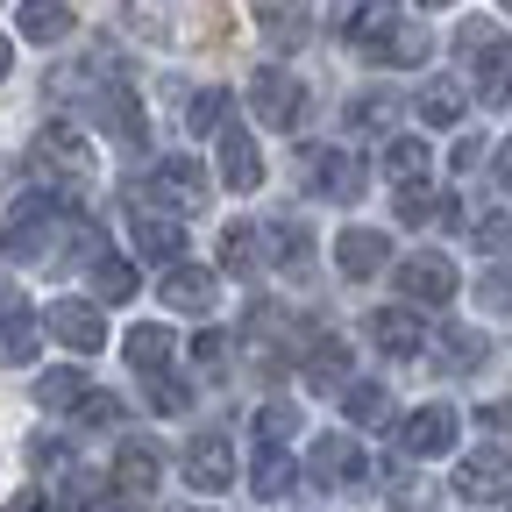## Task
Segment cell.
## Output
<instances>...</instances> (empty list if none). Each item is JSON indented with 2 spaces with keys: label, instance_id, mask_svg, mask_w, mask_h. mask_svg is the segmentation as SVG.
I'll return each mask as SVG.
<instances>
[{
  "label": "cell",
  "instance_id": "1",
  "mask_svg": "<svg viewBox=\"0 0 512 512\" xmlns=\"http://www.w3.org/2000/svg\"><path fill=\"white\" fill-rule=\"evenodd\" d=\"M249 107H256V121H264V128H299V121H306V86L271 64V72L249 79Z\"/></svg>",
  "mask_w": 512,
  "mask_h": 512
},
{
  "label": "cell",
  "instance_id": "2",
  "mask_svg": "<svg viewBox=\"0 0 512 512\" xmlns=\"http://www.w3.org/2000/svg\"><path fill=\"white\" fill-rule=\"evenodd\" d=\"M43 328L72 349V356H100V349H107V320H100L93 299H57V306L43 313Z\"/></svg>",
  "mask_w": 512,
  "mask_h": 512
},
{
  "label": "cell",
  "instance_id": "3",
  "mask_svg": "<svg viewBox=\"0 0 512 512\" xmlns=\"http://www.w3.org/2000/svg\"><path fill=\"white\" fill-rule=\"evenodd\" d=\"M456 434H463V420L448 413V406H420V413H406V420H399V448H406L413 463L448 456V448H456Z\"/></svg>",
  "mask_w": 512,
  "mask_h": 512
},
{
  "label": "cell",
  "instance_id": "4",
  "mask_svg": "<svg viewBox=\"0 0 512 512\" xmlns=\"http://www.w3.org/2000/svg\"><path fill=\"white\" fill-rule=\"evenodd\" d=\"M399 292L413 306H448V299H456V264H448L441 249H420V256L399 264Z\"/></svg>",
  "mask_w": 512,
  "mask_h": 512
},
{
  "label": "cell",
  "instance_id": "5",
  "mask_svg": "<svg viewBox=\"0 0 512 512\" xmlns=\"http://www.w3.org/2000/svg\"><path fill=\"white\" fill-rule=\"evenodd\" d=\"M505 491H512V456H505V448H477V456L456 463V498L491 505V498H505Z\"/></svg>",
  "mask_w": 512,
  "mask_h": 512
},
{
  "label": "cell",
  "instance_id": "6",
  "mask_svg": "<svg viewBox=\"0 0 512 512\" xmlns=\"http://www.w3.org/2000/svg\"><path fill=\"white\" fill-rule=\"evenodd\" d=\"M370 342L392 356V363H413V356L427 349V328H420L413 299H406V306H377V313H370Z\"/></svg>",
  "mask_w": 512,
  "mask_h": 512
},
{
  "label": "cell",
  "instance_id": "7",
  "mask_svg": "<svg viewBox=\"0 0 512 512\" xmlns=\"http://www.w3.org/2000/svg\"><path fill=\"white\" fill-rule=\"evenodd\" d=\"M185 484L200 491V498H214V491L235 484V456H228L221 434H192V441H185Z\"/></svg>",
  "mask_w": 512,
  "mask_h": 512
},
{
  "label": "cell",
  "instance_id": "8",
  "mask_svg": "<svg viewBox=\"0 0 512 512\" xmlns=\"http://www.w3.org/2000/svg\"><path fill=\"white\" fill-rule=\"evenodd\" d=\"M363 157H349V150H306V185L320 192V200H356L363 192Z\"/></svg>",
  "mask_w": 512,
  "mask_h": 512
},
{
  "label": "cell",
  "instance_id": "9",
  "mask_svg": "<svg viewBox=\"0 0 512 512\" xmlns=\"http://www.w3.org/2000/svg\"><path fill=\"white\" fill-rule=\"evenodd\" d=\"M399 0H363V8L342 22V36H349V50H363V57H377L384 64V50H392V36H399Z\"/></svg>",
  "mask_w": 512,
  "mask_h": 512
},
{
  "label": "cell",
  "instance_id": "10",
  "mask_svg": "<svg viewBox=\"0 0 512 512\" xmlns=\"http://www.w3.org/2000/svg\"><path fill=\"white\" fill-rule=\"evenodd\" d=\"M306 470H313L320 484H363V477H370L363 448H356L349 434H320V441H313V456H306Z\"/></svg>",
  "mask_w": 512,
  "mask_h": 512
},
{
  "label": "cell",
  "instance_id": "11",
  "mask_svg": "<svg viewBox=\"0 0 512 512\" xmlns=\"http://www.w3.org/2000/svg\"><path fill=\"white\" fill-rule=\"evenodd\" d=\"M427 349H434L441 370H456V377H470L477 363H491V342H484L477 328H456V320H441V328L427 335Z\"/></svg>",
  "mask_w": 512,
  "mask_h": 512
},
{
  "label": "cell",
  "instance_id": "12",
  "mask_svg": "<svg viewBox=\"0 0 512 512\" xmlns=\"http://www.w3.org/2000/svg\"><path fill=\"white\" fill-rule=\"evenodd\" d=\"M36 157H50L57 171H72V178L93 171V143L79 136L72 121H43V128H36Z\"/></svg>",
  "mask_w": 512,
  "mask_h": 512
},
{
  "label": "cell",
  "instance_id": "13",
  "mask_svg": "<svg viewBox=\"0 0 512 512\" xmlns=\"http://www.w3.org/2000/svg\"><path fill=\"white\" fill-rule=\"evenodd\" d=\"M100 121L114 128V143H128V150L150 143V114H143V100L128 93V86H107V93H100Z\"/></svg>",
  "mask_w": 512,
  "mask_h": 512
},
{
  "label": "cell",
  "instance_id": "14",
  "mask_svg": "<svg viewBox=\"0 0 512 512\" xmlns=\"http://www.w3.org/2000/svg\"><path fill=\"white\" fill-rule=\"evenodd\" d=\"M292 456L278 441H256V463H249V491H256V505H278V498H292Z\"/></svg>",
  "mask_w": 512,
  "mask_h": 512
},
{
  "label": "cell",
  "instance_id": "15",
  "mask_svg": "<svg viewBox=\"0 0 512 512\" xmlns=\"http://www.w3.org/2000/svg\"><path fill=\"white\" fill-rule=\"evenodd\" d=\"M157 299L178 306V313H207V306H221V285H214V271H185V264H171L164 285H157Z\"/></svg>",
  "mask_w": 512,
  "mask_h": 512
},
{
  "label": "cell",
  "instance_id": "16",
  "mask_svg": "<svg viewBox=\"0 0 512 512\" xmlns=\"http://www.w3.org/2000/svg\"><path fill=\"white\" fill-rule=\"evenodd\" d=\"M470 64H477V93H484L491 107H505V100H512V36L477 43V50H470Z\"/></svg>",
  "mask_w": 512,
  "mask_h": 512
},
{
  "label": "cell",
  "instance_id": "17",
  "mask_svg": "<svg viewBox=\"0 0 512 512\" xmlns=\"http://www.w3.org/2000/svg\"><path fill=\"white\" fill-rule=\"evenodd\" d=\"M384 249H392V242H384L377 228H342L335 235V264H342V278H377L384 271Z\"/></svg>",
  "mask_w": 512,
  "mask_h": 512
},
{
  "label": "cell",
  "instance_id": "18",
  "mask_svg": "<svg viewBox=\"0 0 512 512\" xmlns=\"http://www.w3.org/2000/svg\"><path fill=\"white\" fill-rule=\"evenodd\" d=\"M128 228H136V256H150V264H171V256L185 249L178 221L157 214V207H136V214H128Z\"/></svg>",
  "mask_w": 512,
  "mask_h": 512
},
{
  "label": "cell",
  "instance_id": "19",
  "mask_svg": "<svg viewBox=\"0 0 512 512\" xmlns=\"http://www.w3.org/2000/svg\"><path fill=\"white\" fill-rule=\"evenodd\" d=\"M221 178H228V192L264 185V157H256V143L242 136V128H221Z\"/></svg>",
  "mask_w": 512,
  "mask_h": 512
},
{
  "label": "cell",
  "instance_id": "20",
  "mask_svg": "<svg viewBox=\"0 0 512 512\" xmlns=\"http://www.w3.org/2000/svg\"><path fill=\"white\" fill-rule=\"evenodd\" d=\"M399 221H413V228H456L463 221V207H456V192H427V185H399Z\"/></svg>",
  "mask_w": 512,
  "mask_h": 512
},
{
  "label": "cell",
  "instance_id": "21",
  "mask_svg": "<svg viewBox=\"0 0 512 512\" xmlns=\"http://www.w3.org/2000/svg\"><path fill=\"white\" fill-rule=\"evenodd\" d=\"M114 484H121L128 498H150V491L164 484V456H157L150 441H128V448H121V463H114Z\"/></svg>",
  "mask_w": 512,
  "mask_h": 512
},
{
  "label": "cell",
  "instance_id": "22",
  "mask_svg": "<svg viewBox=\"0 0 512 512\" xmlns=\"http://www.w3.org/2000/svg\"><path fill=\"white\" fill-rule=\"evenodd\" d=\"M306 384L313 392H342L349 384V342H335V335H320V342H306Z\"/></svg>",
  "mask_w": 512,
  "mask_h": 512
},
{
  "label": "cell",
  "instance_id": "23",
  "mask_svg": "<svg viewBox=\"0 0 512 512\" xmlns=\"http://www.w3.org/2000/svg\"><path fill=\"white\" fill-rule=\"evenodd\" d=\"M86 392H93V377H86L79 363H57V370L36 377V406H43V413H72Z\"/></svg>",
  "mask_w": 512,
  "mask_h": 512
},
{
  "label": "cell",
  "instance_id": "24",
  "mask_svg": "<svg viewBox=\"0 0 512 512\" xmlns=\"http://www.w3.org/2000/svg\"><path fill=\"white\" fill-rule=\"evenodd\" d=\"M150 185L164 192V200H171V207H200V200H207V171H200V164H192V157H164Z\"/></svg>",
  "mask_w": 512,
  "mask_h": 512
},
{
  "label": "cell",
  "instance_id": "25",
  "mask_svg": "<svg viewBox=\"0 0 512 512\" xmlns=\"http://www.w3.org/2000/svg\"><path fill=\"white\" fill-rule=\"evenodd\" d=\"M15 29H22L29 43H64V36H72V8H64V0H22V8H15Z\"/></svg>",
  "mask_w": 512,
  "mask_h": 512
},
{
  "label": "cell",
  "instance_id": "26",
  "mask_svg": "<svg viewBox=\"0 0 512 512\" xmlns=\"http://www.w3.org/2000/svg\"><path fill=\"white\" fill-rule=\"evenodd\" d=\"M171 356H178L171 328H128V363H136L143 377H164V370H171Z\"/></svg>",
  "mask_w": 512,
  "mask_h": 512
},
{
  "label": "cell",
  "instance_id": "27",
  "mask_svg": "<svg viewBox=\"0 0 512 512\" xmlns=\"http://www.w3.org/2000/svg\"><path fill=\"white\" fill-rule=\"evenodd\" d=\"M264 242H271V264H278L285 278H306V249H313V242H306V228H299V221H271V228H264Z\"/></svg>",
  "mask_w": 512,
  "mask_h": 512
},
{
  "label": "cell",
  "instance_id": "28",
  "mask_svg": "<svg viewBox=\"0 0 512 512\" xmlns=\"http://www.w3.org/2000/svg\"><path fill=\"white\" fill-rule=\"evenodd\" d=\"M256 15L271 22V36L292 50V43H306V22H313V0H256Z\"/></svg>",
  "mask_w": 512,
  "mask_h": 512
},
{
  "label": "cell",
  "instance_id": "29",
  "mask_svg": "<svg viewBox=\"0 0 512 512\" xmlns=\"http://www.w3.org/2000/svg\"><path fill=\"white\" fill-rule=\"evenodd\" d=\"M427 164H434V150H427L420 136H406V143L384 150V178H392V185H420V178H427Z\"/></svg>",
  "mask_w": 512,
  "mask_h": 512
},
{
  "label": "cell",
  "instance_id": "30",
  "mask_svg": "<svg viewBox=\"0 0 512 512\" xmlns=\"http://www.w3.org/2000/svg\"><path fill=\"white\" fill-rule=\"evenodd\" d=\"M342 406H349L356 427H384V420H392V392H384V384H342Z\"/></svg>",
  "mask_w": 512,
  "mask_h": 512
},
{
  "label": "cell",
  "instance_id": "31",
  "mask_svg": "<svg viewBox=\"0 0 512 512\" xmlns=\"http://www.w3.org/2000/svg\"><path fill=\"white\" fill-rule=\"evenodd\" d=\"M93 292H100L107 306L136 299V264H121V256H100V249H93Z\"/></svg>",
  "mask_w": 512,
  "mask_h": 512
},
{
  "label": "cell",
  "instance_id": "32",
  "mask_svg": "<svg viewBox=\"0 0 512 512\" xmlns=\"http://www.w3.org/2000/svg\"><path fill=\"white\" fill-rule=\"evenodd\" d=\"M413 107H420V121H427V128H456V121H463V93L448 86V79L420 86V100H413Z\"/></svg>",
  "mask_w": 512,
  "mask_h": 512
},
{
  "label": "cell",
  "instance_id": "33",
  "mask_svg": "<svg viewBox=\"0 0 512 512\" xmlns=\"http://www.w3.org/2000/svg\"><path fill=\"white\" fill-rule=\"evenodd\" d=\"M221 271H235V278L256 271V228L249 221H228L221 228Z\"/></svg>",
  "mask_w": 512,
  "mask_h": 512
},
{
  "label": "cell",
  "instance_id": "34",
  "mask_svg": "<svg viewBox=\"0 0 512 512\" xmlns=\"http://www.w3.org/2000/svg\"><path fill=\"white\" fill-rule=\"evenodd\" d=\"M36 342H43V335H36V320H29V313H22V299L8 292V363H15V370H22V363H36Z\"/></svg>",
  "mask_w": 512,
  "mask_h": 512
},
{
  "label": "cell",
  "instance_id": "35",
  "mask_svg": "<svg viewBox=\"0 0 512 512\" xmlns=\"http://www.w3.org/2000/svg\"><path fill=\"white\" fill-rule=\"evenodd\" d=\"M185 121L200 128V136H207V128H228V93H221V86H207V93H192Z\"/></svg>",
  "mask_w": 512,
  "mask_h": 512
},
{
  "label": "cell",
  "instance_id": "36",
  "mask_svg": "<svg viewBox=\"0 0 512 512\" xmlns=\"http://www.w3.org/2000/svg\"><path fill=\"white\" fill-rule=\"evenodd\" d=\"M477 249H484V256H512V214H505V207H491V214L477 221Z\"/></svg>",
  "mask_w": 512,
  "mask_h": 512
},
{
  "label": "cell",
  "instance_id": "37",
  "mask_svg": "<svg viewBox=\"0 0 512 512\" xmlns=\"http://www.w3.org/2000/svg\"><path fill=\"white\" fill-rule=\"evenodd\" d=\"M427 57V29L420 22H399V36H392V50H384V64H420Z\"/></svg>",
  "mask_w": 512,
  "mask_h": 512
},
{
  "label": "cell",
  "instance_id": "38",
  "mask_svg": "<svg viewBox=\"0 0 512 512\" xmlns=\"http://www.w3.org/2000/svg\"><path fill=\"white\" fill-rule=\"evenodd\" d=\"M192 363H200V370H228V335L200 328V335H192Z\"/></svg>",
  "mask_w": 512,
  "mask_h": 512
},
{
  "label": "cell",
  "instance_id": "39",
  "mask_svg": "<svg viewBox=\"0 0 512 512\" xmlns=\"http://www.w3.org/2000/svg\"><path fill=\"white\" fill-rule=\"evenodd\" d=\"M100 498H107V477L72 470V484H64V505H72V512H86V505H100Z\"/></svg>",
  "mask_w": 512,
  "mask_h": 512
},
{
  "label": "cell",
  "instance_id": "40",
  "mask_svg": "<svg viewBox=\"0 0 512 512\" xmlns=\"http://www.w3.org/2000/svg\"><path fill=\"white\" fill-rule=\"evenodd\" d=\"M114 420H121V399L114 392H86L79 399V427H114Z\"/></svg>",
  "mask_w": 512,
  "mask_h": 512
},
{
  "label": "cell",
  "instance_id": "41",
  "mask_svg": "<svg viewBox=\"0 0 512 512\" xmlns=\"http://www.w3.org/2000/svg\"><path fill=\"white\" fill-rule=\"evenodd\" d=\"M477 299H484L491 313H512V271H505V264L484 271V278H477Z\"/></svg>",
  "mask_w": 512,
  "mask_h": 512
},
{
  "label": "cell",
  "instance_id": "42",
  "mask_svg": "<svg viewBox=\"0 0 512 512\" xmlns=\"http://www.w3.org/2000/svg\"><path fill=\"white\" fill-rule=\"evenodd\" d=\"M392 114H399V107H392V93H363V100L349 107V121H356V128H384Z\"/></svg>",
  "mask_w": 512,
  "mask_h": 512
},
{
  "label": "cell",
  "instance_id": "43",
  "mask_svg": "<svg viewBox=\"0 0 512 512\" xmlns=\"http://www.w3.org/2000/svg\"><path fill=\"white\" fill-rule=\"evenodd\" d=\"M143 384H150V406H157V413H185V384H178L171 370H164V377H143Z\"/></svg>",
  "mask_w": 512,
  "mask_h": 512
},
{
  "label": "cell",
  "instance_id": "44",
  "mask_svg": "<svg viewBox=\"0 0 512 512\" xmlns=\"http://www.w3.org/2000/svg\"><path fill=\"white\" fill-rule=\"evenodd\" d=\"M292 434V406H256V441H285Z\"/></svg>",
  "mask_w": 512,
  "mask_h": 512
},
{
  "label": "cell",
  "instance_id": "45",
  "mask_svg": "<svg viewBox=\"0 0 512 512\" xmlns=\"http://www.w3.org/2000/svg\"><path fill=\"white\" fill-rule=\"evenodd\" d=\"M477 420H484V427H491V434H512V399H498V406H484V413H477Z\"/></svg>",
  "mask_w": 512,
  "mask_h": 512
},
{
  "label": "cell",
  "instance_id": "46",
  "mask_svg": "<svg viewBox=\"0 0 512 512\" xmlns=\"http://www.w3.org/2000/svg\"><path fill=\"white\" fill-rule=\"evenodd\" d=\"M491 178H498V185L512 192V136H505V150H498V164H491Z\"/></svg>",
  "mask_w": 512,
  "mask_h": 512
},
{
  "label": "cell",
  "instance_id": "47",
  "mask_svg": "<svg viewBox=\"0 0 512 512\" xmlns=\"http://www.w3.org/2000/svg\"><path fill=\"white\" fill-rule=\"evenodd\" d=\"M8 512H50V505H43L36 491H15V498H8Z\"/></svg>",
  "mask_w": 512,
  "mask_h": 512
},
{
  "label": "cell",
  "instance_id": "48",
  "mask_svg": "<svg viewBox=\"0 0 512 512\" xmlns=\"http://www.w3.org/2000/svg\"><path fill=\"white\" fill-rule=\"evenodd\" d=\"M420 8H448V0H420Z\"/></svg>",
  "mask_w": 512,
  "mask_h": 512
},
{
  "label": "cell",
  "instance_id": "49",
  "mask_svg": "<svg viewBox=\"0 0 512 512\" xmlns=\"http://www.w3.org/2000/svg\"><path fill=\"white\" fill-rule=\"evenodd\" d=\"M505 8H512V0H505Z\"/></svg>",
  "mask_w": 512,
  "mask_h": 512
}]
</instances>
